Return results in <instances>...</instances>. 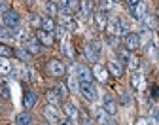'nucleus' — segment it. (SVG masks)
<instances>
[{
  "instance_id": "1",
  "label": "nucleus",
  "mask_w": 159,
  "mask_h": 125,
  "mask_svg": "<svg viewBox=\"0 0 159 125\" xmlns=\"http://www.w3.org/2000/svg\"><path fill=\"white\" fill-rule=\"evenodd\" d=\"M48 72H49L53 78H61V76H65L66 67H65V62H63V61H59V59H51V61L48 62Z\"/></svg>"
},
{
  "instance_id": "2",
  "label": "nucleus",
  "mask_w": 159,
  "mask_h": 125,
  "mask_svg": "<svg viewBox=\"0 0 159 125\" xmlns=\"http://www.w3.org/2000/svg\"><path fill=\"white\" fill-rule=\"evenodd\" d=\"M85 57L91 61V62H97L101 59V44L98 42H91V44L85 46Z\"/></svg>"
},
{
  "instance_id": "3",
  "label": "nucleus",
  "mask_w": 159,
  "mask_h": 125,
  "mask_svg": "<svg viewBox=\"0 0 159 125\" xmlns=\"http://www.w3.org/2000/svg\"><path fill=\"white\" fill-rule=\"evenodd\" d=\"M2 23H4L6 29H15V27L19 25V15H17V12L8 10V12L2 15Z\"/></svg>"
},
{
  "instance_id": "4",
  "label": "nucleus",
  "mask_w": 159,
  "mask_h": 125,
  "mask_svg": "<svg viewBox=\"0 0 159 125\" xmlns=\"http://www.w3.org/2000/svg\"><path fill=\"white\" fill-rule=\"evenodd\" d=\"M76 74H78V80L80 81H85V83H91L93 81V70L85 65H78L76 67Z\"/></svg>"
},
{
  "instance_id": "5",
  "label": "nucleus",
  "mask_w": 159,
  "mask_h": 125,
  "mask_svg": "<svg viewBox=\"0 0 159 125\" xmlns=\"http://www.w3.org/2000/svg\"><path fill=\"white\" fill-rule=\"evenodd\" d=\"M80 93H82V97L85 100H95L97 99V89L93 87V83L82 81V83H80Z\"/></svg>"
},
{
  "instance_id": "6",
  "label": "nucleus",
  "mask_w": 159,
  "mask_h": 125,
  "mask_svg": "<svg viewBox=\"0 0 159 125\" xmlns=\"http://www.w3.org/2000/svg\"><path fill=\"white\" fill-rule=\"evenodd\" d=\"M25 49L29 51V55H38L40 51H42V44L38 42L36 36H29L27 42H25Z\"/></svg>"
},
{
  "instance_id": "7",
  "label": "nucleus",
  "mask_w": 159,
  "mask_h": 125,
  "mask_svg": "<svg viewBox=\"0 0 159 125\" xmlns=\"http://www.w3.org/2000/svg\"><path fill=\"white\" fill-rule=\"evenodd\" d=\"M125 48H127L129 51L138 49V48H140V36H138L136 32H129V34H125Z\"/></svg>"
},
{
  "instance_id": "8",
  "label": "nucleus",
  "mask_w": 159,
  "mask_h": 125,
  "mask_svg": "<svg viewBox=\"0 0 159 125\" xmlns=\"http://www.w3.org/2000/svg\"><path fill=\"white\" fill-rule=\"evenodd\" d=\"M129 12H131V15L134 19H144V15H146V4L138 0V2H134V4L129 6Z\"/></svg>"
},
{
  "instance_id": "9",
  "label": "nucleus",
  "mask_w": 159,
  "mask_h": 125,
  "mask_svg": "<svg viewBox=\"0 0 159 125\" xmlns=\"http://www.w3.org/2000/svg\"><path fill=\"white\" fill-rule=\"evenodd\" d=\"M44 118H46L51 125H53V123H55V125L59 123V112H57V108L53 106V104H48V106L44 108Z\"/></svg>"
},
{
  "instance_id": "10",
  "label": "nucleus",
  "mask_w": 159,
  "mask_h": 125,
  "mask_svg": "<svg viewBox=\"0 0 159 125\" xmlns=\"http://www.w3.org/2000/svg\"><path fill=\"white\" fill-rule=\"evenodd\" d=\"M11 76L17 78V80H29L30 78V70L25 65H17V67L11 68Z\"/></svg>"
},
{
  "instance_id": "11",
  "label": "nucleus",
  "mask_w": 159,
  "mask_h": 125,
  "mask_svg": "<svg viewBox=\"0 0 159 125\" xmlns=\"http://www.w3.org/2000/svg\"><path fill=\"white\" fill-rule=\"evenodd\" d=\"M108 72H112L116 78H121L123 76V62L117 61V59H112L108 62Z\"/></svg>"
},
{
  "instance_id": "12",
  "label": "nucleus",
  "mask_w": 159,
  "mask_h": 125,
  "mask_svg": "<svg viewBox=\"0 0 159 125\" xmlns=\"http://www.w3.org/2000/svg\"><path fill=\"white\" fill-rule=\"evenodd\" d=\"M36 38H38V42L42 46H53V42H55V38H53V34L51 32H48V30H38L36 32Z\"/></svg>"
},
{
  "instance_id": "13",
  "label": "nucleus",
  "mask_w": 159,
  "mask_h": 125,
  "mask_svg": "<svg viewBox=\"0 0 159 125\" xmlns=\"http://www.w3.org/2000/svg\"><path fill=\"white\" fill-rule=\"evenodd\" d=\"M93 76H95L98 81H106V80H108V68L97 62V65L93 67Z\"/></svg>"
},
{
  "instance_id": "14",
  "label": "nucleus",
  "mask_w": 159,
  "mask_h": 125,
  "mask_svg": "<svg viewBox=\"0 0 159 125\" xmlns=\"http://www.w3.org/2000/svg\"><path fill=\"white\" fill-rule=\"evenodd\" d=\"M61 21H63V27H65V30H68V32H74V30L78 29L76 21L70 17V13H61Z\"/></svg>"
},
{
  "instance_id": "15",
  "label": "nucleus",
  "mask_w": 159,
  "mask_h": 125,
  "mask_svg": "<svg viewBox=\"0 0 159 125\" xmlns=\"http://www.w3.org/2000/svg\"><path fill=\"white\" fill-rule=\"evenodd\" d=\"M63 112H65V116H66L68 119H72V121L78 119V108L74 106L72 102H65V104H63Z\"/></svg>"
},
{
  "instance_id": "16",
  "label": "nucleus",
  "mask_w": 159,
  "mask_h": 125,
  "mask_svg": "<svg viewBox=\"0 0 159 125\" xmlns=\"http://www.w3.org/2000/svg\"><path fill=\"white\" fill-rule=\"evenodd\" d=\"M102 110H104L108 116H116V114H117V102H116L114 99H106V100H104Z\"/></svg>"
},
{
  "instance_id": "17",
  "label": "nucleus",
  "mask_w": 159,
  "mask_h": 125,
  "mask_svg": "<svg viewBox=\"0 0 159 125\" xmlns=\"http://www.w3.org/2000/svg\"><path fill=\"white\" fill-rule=\"evenodd\" d=\"M36 104V93L34 91H25L23 95V106L25 108H32Z\"/></svg>"
},
{
  "instance_id": "18",
  "label": "nucleus",
  "mask_w": 159,
  "mask_h": 125,
  "mask_svg": "<svg viewBox=\"0 0 159 125\" xmlns=\"http://www.w3.org/2000/svg\"><path fill=\"white\" fill-rule=\"evenodd\" d=\"M95 23H97V27L101 29V30H104L106 25H108V17H106V13H104V12H97V13H95Z\"/></svg>"
},
{
  "instance_id": "19",
  "label": "nucleus",
  "mask_w": 159,
  "mask_h": 125,
  "mask_svg": "<svg viewBox=\"0 0 159 125\" xmlns=\"http://www.w3.org/2000/svg\"><path fill=\"white\" fill-rule=\"evenodd\" d=\"M15 123H17V125H30V123H32V116H30L29 112H21V114H17Z\"/></svg>"
},
{
  "instance_id": "20",
  "label": "nucleus",
  "mask_w": 159,
  "mask_h": 125,
  "mask_svg": "<svg viewBox=\"0 0 159 125\" xmlns=\"http://www.w3.org/2000/svg\"><path fill=\"white\" fill-rule=\"evenodd\" d=\"M11 62L6 57H0V74H11Z\"/></svg>"
},
{
  "instance_id": "21",
  "label": "nucleus",
  "mask_w": 159,
  "mask_h": 125,
  "mask_svg": "<svg viewBox=\"0 0 159 125\" xmlns=\"http://www.w3.org/2000/svg\"><path fill=\"white\" fill-rule=\"evenodd\" d=\"M55 29H57V27H55V21H53L51 17H42V30H48V32L53 34Z\"/></svg>"
},
{
  "instance_id": "22",
  "label": "nucleus",
  "mask_w": 159,
  "mask_h": 125,
  "mask_svg": "<svg viewBox=\"0 0 159 125\" xmlns=\"http://www.w3.org/2000/svg\"><path fill=\"white\" fill-rule=\"evenodd\" d=\"M142 80H144V76H142V72H133V76H131V86L134 87V89H138L142 86Z\"/></svg>"
},
{
  "instance_id": "23",
  "label": "nucleus",
  "mask_w": 159,
  "mask_h": 125,
  "mask_svg": "<svg viewBox=\"0 0 159 125\" xmlns=\"http://www.w3.org/2000/svg\"><path fill=\"white\" fill-rule=\"evenodd\" d=\"M95 116H97V121L101 123V125H110V121H108V114H106L102 108H97V110H95Z\"/></svg>"
},
{
  "instance_id": "24",
  "label": "nucleus",
  "mask_w": 159,
  "mask_h": 125,
  "mask_svg": "<svg viewBox=\"0 0 159 125\" xmlns=\"http://www.w3.org/2000/svg\"><path fill=\"white\" fill-rule=\"evenodd\" d=\"M80 15H84V17L91 15V2L89 0H82L80 2Z\"/></svg>"
},
{
  "instance_id": "25",
  "label": "nucleus",
  "mask_w": 159,
  "mask_h": 125,
  "mask_svg": "<svg viewBox=\"0 0 159 125\" xmlns=\"http://www.w3.org/2000/svg\"><path fill=\"white\" fill-rule=\"evenodd\" d=\"M117 57H119V61H121L123 65H129V59H131V51H129L127 48H125V49H123V48H119V49H117Z\"/></svg>"
},
{
  "instance_id": "26",
  "label": "nucleus",
  "mask_w": 159,
  "mask_h": 125,
  "mask_svg": "<svg viewBox=\"0 0 159 125\" xmlns=\"http://www.w3.org/2000/svg\"><path fill=\"white\" fill-rule=\"evenodd\" d=\"M46 99H48V102H49V104H53V106H57L59 100H61V97L57 95V91H55V89H49V91L46 93Z\"/></svg>"
},
{
  "instance_id": "27",
  "label": "nucleus",
  "mask_w": 159,
  "mask_h": 125,
  "mask_svg": "<svg viewBox=\"0 0 159 125\" xmlns=\"http://www.w3.org/2000/svg\"><path fill=\"white\" fill-rule=\"evenodd\" d=\"M13 48H10V46H6V44H0V57H6V59H10V57H13Z\"/></svg>"
},
{
  "instance_id": "28",
  "label": "nucleus",
  "mask_w": 159,
  "mask_h": 125,
  "mask_svg": "<svg viewBox=\"0 0 159 125\" xmlns=\"http://www.w3.org/2000/svg\"><path fill=\"white\" fill-rule=\"evenodd\" d=\"M55 91H57V95L61 97V99H65V97L68 95V87L65 86V83H61V81H59V83H55Z\"/></svg>"
},
{
  "instance_id": "29",
  "label": "nucleus",
  "mask_w": 159,
  "mask_h": 125,
  "mask_svg": "<svg viewBox=\"0 0 159 125\" xmlns=\"http://www.w3.org/2000/svg\"><path fill=\"white\" fill-rule=\"evenodd\" d=\"M98 6H101V12H108L114 8V2L112 0H98Z\"/></svg>"
},
{
  "instance_id": "30",
  "label": "nucleus",
  "mask_w": 159,
  "mask_h": 125,
  "mask_svg": "<svg viewBox=\"0 0 159 125\" xmlns=\"http://www.w3.org/2000/svg\"><path fill=\"white\" fill-rule=\"evenodd\" d=\"M46 12H48L49 15H57V13H59V6H57L55 2H48V4H46Z\"/></svg>"
},
{
  "instance_id": "31",
  "label": "nucleus",
  "mask_w": 159,
  "mask_h": 125,
  "mask_svg": "<svg viewBox=\"0 0 159 125\" xmlns=\"http://www.w3.org/2000/svg\"><path fill=\"white\" fill-rule=\"evenodd\" d=\"M0 95H2V99H10V86L8 83H0Z\"/></svg>"
},
{
  "instance_id": "32",
  "label": "nucleus",
  "mask_w": 159,
  "mask_h": 125,
  "mask_svg": "<svg viewBox=\"0 0 159 125\" xmlns=\"http://www.w3.org/2000/svg\"><path fill=\"white\" fill-rule=\"evenodd\" d=\"M144 19H146V25H148L150 29H155V27H157V21H155V17H153V15H148V13H146V15H144Z\"/></svg>"
},
{
  "instance_id": "33",
  "label": "nucleus",
  "mask_w": 159,
  "mask_h": 125,
  "mask_svg": "<svg viewBox=\"0 0 159 125\" xmlns=\"http://www.w3.org/2000/svg\"><path fill=\"white\" fill-rule=\"evenodd\" d=\"M65 32H66V30H65V27H57V29L53 30V34H55V38H57V40H63V38H65Z\"/></svg>"
},
{
  "instance_id": "34",
  "label": "nucleus",
  "mask_w": 159,
  "mask_h": 125,
  "mask_svg": "<svg viewBox=\"0 0 159 125\" xmlns=\"http://www.w3.org/2000/svg\"><path fill=\"white\" fill-rule=\"evenodd\" d=\"M68 89H72V91H78L80 89V86H78V80L72 76V78H68Z\"/></svg>"
},
{
  "instance_id": "35",
  "label": "nucleus",
  "mask_w": 159,
  "mask_h": 125,
  "mask_svg": "<svg viewBox=\"0 0 159 125\" xmlns=\"http://www.w3.org/2000/svg\"><path fill=\"white\" fill-rule=\"evenodd\" d=\"M30 25H32V27H42V19L32 13V15H30Z\"/></svg>"
},
{
  "instance_id": "36",
  "label": "nucleus",
  "mask_w": 159,
  "mask_h": 125,
  "mask_svg": "<svg viewBox=\"0 0 159 125\" xmlns=\"http://www.w3.org/2000/svg\"><path fill=\"white\" fill-rule=\"evenodd\" d=\"M61 6L72 10V8H76V0H61Z\"/></svg>"
},
{
  "instance_id": "37",
  "label": "nucleus",
  "mask_w": 159,
  "mask_h": 125,
  "mask_svg": "<svg viewBox=\"0 0 159 125\" xmlns=\"http://www.w3.org/2000/svg\"><path fill=\"white\" fill-rule=\"evenodd\" d=\"M138 62H140V61H138V57H134V55H131V59H129V67L134 70V68H138Z\"/></svg>"
},
{
  "instance_id": "38",
  "label": "nucleus",
  "mask_w": 159,
  "mask_h": 125,
  "mask_svg": "<svg viewBox=\"0 0 159 125\" xmlns=\"http://www.w3.org/2000/svg\"><path fill=\"white\" fill-rule=\"evenodd\" d=\"M63 53H65L66 57H74V51H72V46H68V44H65V46H63Z\"/></svg>"
},
{
  "instance_id": "39",
  "label": "nucleus",
  "mask_w": 159,
  "mask_h": 125,
  "mask_svg": "<svg viewBox=\"0 0 159 125\" xmlns=\"http://www.w3.org/2000/svg\"><path fill=\"white\" fill-rule=\"evenodd\" d=\"M15 55H17L19 59H23V61H25V59L29 57V51H27V49H15Z\"/></svg>"
},
{
  "instance_id": "40",
  "label": "nucleus",
  "mask_w": 159,
  "mask_h": 125,
  "mask_svg": "<svg viewBox=\"0 0 159 125\" xmlns=\"http://www.w3.org/2000/svg\"><path fill=\"white\" fill-rule=\"evenodd\" d=\"M8 12V4L4 2V0H0V15H4Z\"/></svg>"
},
{
  "instance_id": "41",
  "label": "nucleus",
  "mask_w": 159,
  "mask_h": 125,
  "mask_svg": "<svg viewBox=\"0 0 159 125\" xmlns=\"http://www.w3.org/2000/svg\"><path fill=\"white\" fill-rule=\"evenodd\" d=\"M82 125H95V123H93L89 118H85V116H84V118H82Z\"/></svg>"
},
{
  "instance_id": "42",
  "label": "nucleus",
  "mask_w": 159,
  "mask_h": 125,
  "mask_svg": "<svg viewBox=\"0 0 159 125\" xmlns=\"http://www.w3.org/2000/svg\"><path fill=\"white\" fill-rule=\"evenodd\" d=\"M134 125H148V121H146V119H144V118H138V119H136V123H134Z\"/></svg>"
},
{
  "instance_id": "43",
  "label": "nucleus",
  "mask_w": 159,
  "mask_h": 125,
  "mask_svg": "<svg viewBox=\"0 0 159 125\" xmlns=\"http://www.w3.org/2000/svg\"><path fill=\"white\" fill-rule=\"evenodd\" d=\"M121 102H123V104H129V97H127V93H121Z\"/></svg>"
},
{
  "instance_id": "44",
  "label": "nucleus",
  "mask_w": 159,
  "mask_h": 125,
  "mask_svg": "<svg viewBox=\"0 0 159 125\" xmlns=\"http://www.w3.org/2000/svg\"><path fill=\"white\" fill-rule=\"evenodd\" d=\"M152 95H153V97H159V87L153 86V87H152Z\"/></svg>"
},
{
  "instance_id": "45",
  "label": "nucleus",
  "mask_w": 159,
  "mask_h": 125,
  "mask_svg": "<svg viewBox=\"0 0 159 125\" xmlns=\"http://www.w3.org/2000/svg\"><path fill=\"white\" fill-rule=\"evenodd\" d=\"M112 2H123V0H112Z\"/></svg>"
},
{
  "instance_id": "46",
  "label": "nucleus",
  "mask_w": 159,
  "mask_h": 125,
  "mask_svg": "<svg viewBox=\"0 0 159 125\" xmlns=\"http://www.w3.org/2000/svg\"><path fill=\"white\" fill-rule=\"evenodd\" d=\"M25 2H29V4H30V2H34V0H25Z\"/></svg>"
},
{
  "instance_id": "47",
  "label": "nucleus",
  "mask_w": 159,
  "mask_h": 125,
  "mask_svg": "<svg viewBox=\"0 0 159 125\" xmlns=\"http://www.w3.org/2000/svg\"><path fill=\"white\" fill-rule=\"evenodd\" d=\"M134 2H138V0H131V4H134Z\"/></svg>"
},
{
  "instance_id": "48",
  "label": "nucleus",
  "mask_w": 159,
  "mask_h": 125,
  "mask_svg": "<svg viewBox=\"0 0 159 125\" xmlns=\"http://www.w3.org/2000/svg\"><path fill=\"white\" fill-rule=\"evenodd\" d=\"M42 125H51V123H42Z\"/></svg>"
}]
</instances>
